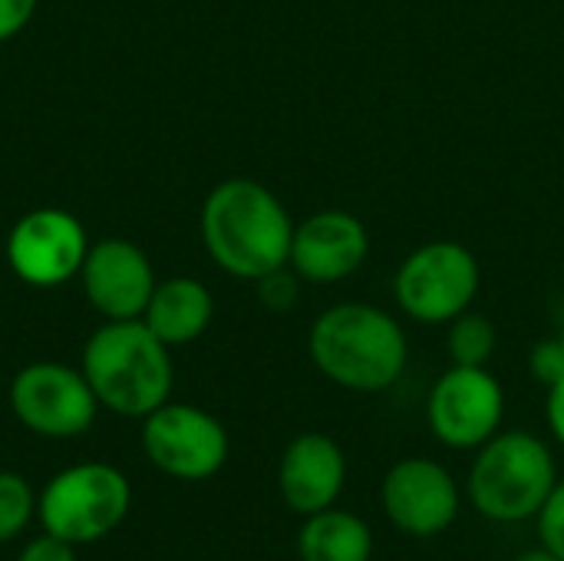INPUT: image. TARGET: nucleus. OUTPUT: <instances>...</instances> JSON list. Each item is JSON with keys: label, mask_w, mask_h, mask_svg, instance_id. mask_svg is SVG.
I'll return each mask as SVG.
<instances>
[{"label": "nucleus", "mask_w": 564, "mask_h": 561, "mask_svg": "<svg viewBox=\"0 0 564 561\" xmlns=\"http://www.w3.org/2000/svg\"><path fill=\"white\" fill-rule=\"evenodd\" d=\"M294 225L288 205L264 182L245 175L218 182L198 215L202 245L215 268L251 284L288 265Z\"/></svg>", "instance_id": "obj_1"}, {"label": "nucleus", "mask_w": 564, "mask_h": 561, "mask_svg": "<svg viewBox=\"0 0 564 561\" xmlns=\"http://www.w3.org/2000/svg\"><path fill=\"white\" fill-rule=\"evenodd\" d=\"M307 354L317 374L334 387L383 393L406 374L410 337L397 314L370 301H340L314 317Z\"/></svg>", "instance_id": "obj_2"}, {"label": "nucleus", "mask_w": 564, "mask_h": 561, "mask_svg": "<svg viewBox=\"0 0 564 561\" xmlns=\"http://www.w3.org/2000/svg\"><path fill=\"white\" fill-rule=\"evenodd\" d=\"M102 410L129 420H145L172 393V347H165L145 321H102L79 360Z\"/></svg>", "instance_id": "obj_3"}, {"label": "nucleus", "mask_w": 564, "mask_h": 561, "mask_svg": "<svg viewBox=\"0 0 564 561\" xmlns=\"http://www.w3.org/2000/svg\"><path fill=\"white\" fill-rule=\"evenodd\" d=\"M558 486L555 456L535 433H496L476 450L466 493L473 506L492 522H525L542 513Z\"/></svg>", "instance_id": "obj_4"}, {"label": "nucleus", "mask_w": 564, "mask_h": 561, "mask_svg": "<svg viewBox=\"0 0 564 561\" xmlns=\"http://www.w3.org/2000/svg\"><path fill=\"white\" fill-rule=\"evenodd\" d=\"M482 288V265L473 248L453 238L416 245L393 274V301L400 314L423 327H446L466 314Z\"/></svg>", "instance_id": "obj_5"}, {"label": "nucleus", "mask_w": 564, "mask_h": 561, "mask_svg": "<svg viewBox=\"0 0 564 561\" xmlns=\"http://www.w3.org/2000/svg\"><path fill=\"white\" fill-rule=\"evenodd\" d=\"M129 506L132 489L122 470L109 463H76L43 486L36 516L43 532L69 546H89L116 532L129 516Z\"/></svg>", "instance_id": "obj_6"}, {"label": "nucleus", "mask_w": 564, "mask_h": 561, "mask_svg": "<svg viewBox=\"0 0 564 561\" xmlns=\"http://www.w3.org/2000/svg\"><path fill=\"white\" fill-rule=\"evenodd\" d=\"M142 450L159 473L182 483H202L221 473L231 440L215 413L195 403L165 400L142 420Z\"/></svg>", "instance_id": "obj_7"}, {"label": "nucleus", "mask_w": 564, "mask_h": 561, "mask_svg": "<svg viewBox=\"0 0 564 561\" xmlns=\"http://www.w3.org/2000/svg\"><path fill=\"white\" fill-rule=\"evenodd\" d=\"M10 410L36 436L73 440L93 427L99 400L79 367L36 360L13 374Z\"/></svg>", "instance_id": "obj_8"}, {"label": "nucleus", "mask_w": 564, "mask_h": 561, "mask_svg": "<svg viewBox=\"0 0 564 561\" xmlns=\"http://www.w3.org/2000/svg\"><path fill=\"white\" fill-rule=\"evenodd\" d=\"M89 235L66 208H33L13 222L3 255L7 268L26 288H63L79 278Z\"/></svg>", "instance_id": "obj_9"}, {"label": "nucleus", "mask_w": 564, "mask_h": 561, "mask_svg": "<svg viewBox=\"0 0 564 561\" xmlns=\"http://www.w3.org/2000/svg\"><path fill=\"white\" fill-rule=\"evenodd\" d=\"M506 417V390L489 367H459L440 374L426 400V423L449 450H479Z\"/></svg>", "instance_id": "obj_10"}, {"label": "nucleus", "mask_w": 564, "mask_h": 561, "mask_svg": "<svg viewBox=\"0 0 564 561\" xmlns=\"http://www.w3.org/2000/svg\"><path fill=\"white\" fill-rule=\"evenodd\" d=\"M380 503L403 536L433 539L459 519L463 496L456 476L443 463L430 456H406L387 470Z\"/></svg>", "instance_id": "obj_11"}, {"label": "nucleus", "mask_w": 564, "mask_h": 561, "mask_svg": "<svg viewBox=\"0 0 564 561\" xmlns=\"http://www.w3.org/2000/svg\"><path fill=\"white\" fill-rule=\"evenodd\" d=\"M370 258V231L347 208H321L294 225L288 268L304 284H340Z\"/></svg>", "instance_id": "obj_12"}, {"label": "nucleus", "mask_w": 564, "mask_h": 561, "mask_svg": "<svg viewBox=\"0 0 564 561\" xmlns=\"http://www.w3.org/2000/svg\"><path fill=\"white\" fill-rule=\"evenodd\" d=\"M79 284L102 321H139L159 281L149 255L135 241L102 238L89 245Z\"/></svg>", "instance_id": "obj_13"}, {"label": "nucleus", "mask_w": 564, "mask_h": 561, "mask_svg": "<svg viewBox=\"0 0 564 561\" xmlns=\"http://www.w3.org/2000/svg\"><path fill=\"white\" fill-rule=\"evenodd\" d=\"M347 486V456L327 433L294 436L278 463V489L288 509L297 516H314L337 506Z\"/></svg>", "instance_id": "obj_14"}, {"label": "nucleus", "mask_w": 564, "mask_h": 561, "mask_svg": "<svg viewBox=\"0 0 564 561\" xmlns=\"http://www.w3.org/2000/svg\"><path fill=\"white\" fill-rule=\"evenodd\" d=\"M215 317V298L208 284L188 274H175L155 284L142 321L145 327L165 344V347H185L195 344Z\"/></svg>", "instance_id": "obj_15"}, {"label": "nucleus", "mask_w": 564, "mask_h": 561, "mask_svg": "<svg viewBox=\"0 0 564 561\" xmlns=\"http://www.w3.org/2000/svg\"><path fill=\"white\" fill-rule=\"evenodd\" d=\"M297 555L301 561H370L373 532L360 516L330 506L324 513L304 516Z\"/></svg>", "instance_id": "obj_16"}, {"label": "nucleus", "mask_w": 564, "mask_h": 561, "mask_svg": "<svg viewBox=\"0 0 564 561\" xmlns=\"http://www.w3.org/2000/svg\"><path fill=\"white\" fill-rule=\"evenodd\" d=\"M499 347V331L486 314H476L473 308L446 324V354L449 364L459 367H489Z\"/></svg>", "instance_id": "obj_17"}, {"label": "nucleus", "mask_w": 564, "mask_h": 561, "mask_svg": "<svg viewBox=\"0 0 564 561\" xmlns=\"http://www.w3.org/2000/svg\"><path fill=\"white\" fill-rule=\"evenodd\" d=\"M36 496L20 473H0V546L13 542L33 519Z\"/></svg>", "instance_id": "obj_18"}, {"label": "nucleus", "mask_w": 564, "mask_h": 561, "mask_svg": "<svg viewBox=\"0 0 564 561\" xmlns=\"http://www.w3.org/2000/svg\"><path fill=\"white\" fill-rule=\"evenodd\" d=\"M254 284H258V301H261L268 311L284 314V311H294V308H297V301H301V284H304V281L284 265V268H278V271L258 278Z\"/></svg>", "instance_id": "obj_19"}, {"label": "nucleus", "mask_w": 564, "mask_h": 561, "mask_svg": "<svg viewBox=\"0 0 564 561\" xmlns=\"http://www.w3.org/2000/svg\"><path fill=\"white\" fill-rule=\"evenodd\" d=\"M529 374L545 390L564 380V344L558 337H545L529 350Z\"/></svg>", "instance_id": "obj_20"}, {"label": "nucleus", "mask_w": 564, "mask_h": 561, "mask_svg": "<svg viewBox=\"0 0 564 561\" xmlns=\"http://www.w3.org/2000/svg\"><path fill=\"white\" fill-rule=\"evenodd\" d=\"M535 519H539L542 546L564 561V479H558V486L552 489L549 503L542 506V513Z\"/></svg>", "instance_id": "obj_21"}, {"label": "nucleus", "mask_w": 564, "mask_h": 561, "mask_svg": "<svg viewBox=\"0 0 564 561\" xmlns=\"http://www.w3.org/2000/svg\"><path fill=\"white\" fill-rule=\"evenodd\" d=\"M36 3L40 0H0V43L20 36L30 26Z\"/></svg>", "instance_id": "obj_22"}, {"label": "nucleus", "mask_w": 564, "mask_h": 561, "mask_svg": "<svg viewBox=\"0 0 564 561\" xmlns=\"http://www.w3.org/2000/svg\"><path fill=\"white\" fill-rule=\"evenodd\" d=\"M17 561H76V546L43 532L40 539L23 546V552L17 555Z\"/></svg>", "instance_id": "obj_23"}, {"label": "nucleus", "mask_w": 564, "mask_h": 561, "mask_svg": "<svg viewBox=\"0 0 564 561\" xmlns=\"http://www.w3.org/2000/svg\"><path fill=\"white\" fill-rule=\"evenodd\" d=\"M545 420H549V430H552V436L558 440V446H564V380H558L555 387H549Z\"/></svg>", "instance_id": "obj_24"}, {"label": "nucleus", "mask_w": 564, "mask_h": 561, "mask_svg": "<svg viewBox=\"0 0 564 561\" xmlns=\"http://www.w3.org/2000/svg\"><path fill=\"white\" fill-rule=\"evenodd\" d=\"M516 561H562L555 552H549L545 546L542 549H532V552H522Z\"/></svg>", "instance_id": "obj_25"}, {"label": "nucleus", "mask_w": 564, "mask_h": 561, "mask_svg": "<svg viewBox=\"0 0 564 561\" xmlns=\"http://www.w3.org/2000/svg\"><path fill=\"white\" fill-rule=\"evenodd\" d=\"M558 341H562V344H564V321H562V331H558Z\"/></svg>", "instance_id": "obj_26"}]
</instances>
